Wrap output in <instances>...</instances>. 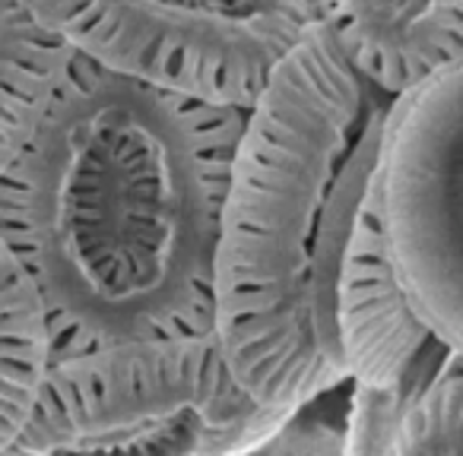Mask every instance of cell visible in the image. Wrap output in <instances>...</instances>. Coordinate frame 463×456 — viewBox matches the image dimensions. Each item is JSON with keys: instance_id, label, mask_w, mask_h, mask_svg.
<instances>
[{"instance_id": "6da1fadb", "label": "cell", "mask_w": 463, "mask_h": 456, "mask_svg": "<svg viewBox=\"0 0 463 456\" xmlns=\"http://www.w3.org/2000/svg\"><path fill=\"white\" fill-rule=\"evenodd\" d=\"M241 108L73 54L0 174V241L39 292L52 358L216 330V247Z\"/></svg>"}, {"instance_id": "7a4b0ae2", "label": "cell", "mask_w": 463, "mask_h": 456, "mask_svg": "<svg viewBox=\"0 0 463 456\" xmlns=\"http://www.w3.org/2000/svg\"><path fill=\"white\" fill-rule=\"evenodd\" d=\"M387 105L317 23L245 115L219 219L216 340L239 384L273 409L349 380L336 279Z\"/></svg>"}, {"instance_id": "3957f363", "label": "cell", "mask_w": 463, "mask_h": 456, "mask_svg": "<svg viewBox=\"0 0 463 456\" xmlns=\"http://www.w3.org/2000/svg\"><path fill=\"white\" fill-rule=\"evenodd\" d=\"M292 409L254 399L216 330L52 358L4 456H248Z\"/></svg>"}, {"instance_id": "277c9868", "label": "cell", "mask_w": 463, "mask_h": 456, "mask_svg": "<svg viewBox=\"0 0 463 456\" xmlns=\"http://www.w3.org/2000/svg\"><path fill=\"white\" fill-rule=\"evenodd\" d=\"M86 60L248 111L317 26L315 0H29Z\"/></svg>"}, {"instance_id": "5b68a950", "label": "cell", "mask_w": 463, "mask_h": 456, "mask_svg": "<svg viewBox=\"0 0 463 456\" xmlns=\"http://www.w3.org/2000/svg\"><path fill=\"white\" fill-rule=\"evenodd\" d=\"M374 197L412 308L463 361V60L391 98Z\"/></svg>"}, {"instance_id": "8992f818", "label": "cell", "mask_w": 463, "mask_h": 456, "mask_svg": "<svg viewBox=\"0 0 463 456\" xmlns=\"http://www.w3.org/2000/svg\"><path fill=\"white\" fill-rule=\"evenodd\" d=\"M336 333L359 386H393L450 355L416 314L387 254L374 184L355 219L336 279Z\"/></svg>"}, {"instance_id": "52a82bcc", "label": "cell", "mask_w": 463, "mask_h": 456, "mask_svg": "<svg viewBox=\"0 0 463 456\" xmlns=\"http://www.w3.org/2000/svg\"><path fill=\"white\" fill-rule=\"evenodd\" d=\"M346 64L384 98L463 60V0H315Z\"/></svg>"}, {"instance_id": "ba28073f", "label": "cell", "mask_w": 463, "mask_h": 456, "mask_svg": "<svg viewBox=\"0 0 463 456\" xmlns=\"http://www.w3.org/2000/svg\"><path fill=\"white\" fill-rule=\"evenodd\" d=\"M73 54L29 0H0V174L33 136Z\"/></svg>"}, {"instance_id": "9c48e42d", "label": "cell", "mask_w": 463, "mask_h": 456, "mask_svg": "<svg viewBox=\"0 0 463 456\" xmlns=\"http://www.w3.org/2000/svg\"><path fill=\"white\" fill-rule=\"evenodd\" d=\"M52 365V333L33 279L0 241V456L23 434Z\"/></svg>"}, {"instance_id": "30bf717a", "label": "cell", "mask_w": 463, "mask_h": 456, "mask_svg": "<svg viewBox=\"0 0 463 456\" xmlns=\"http://www.w3.org/2000/svg\"><path fill=\"white\" fill-rule=\"evenodd\" d=\"M384 456H463V361L450 358L425 386Z\"/></svg>"}, {"instance_id": "8fae6325", "label": "cell", "mask_w": 463, "mask_h": 456, "mask_svg": "<svg viewBox=\"0 0 463 456\" xmlns=\"http://www.w3.org/2000/svg\"><path fill=\"white\" fill-rule=\"evenodd\" d=\"M349 380L305 399L248 456H346Z\"/></svg>"}]
</instances>
